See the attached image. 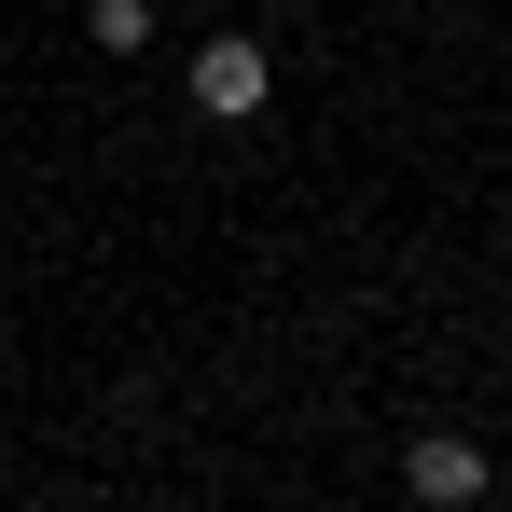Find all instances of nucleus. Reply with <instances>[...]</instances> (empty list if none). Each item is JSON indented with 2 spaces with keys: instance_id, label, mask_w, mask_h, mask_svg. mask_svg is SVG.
<instances>
[{
  "instance_id": "nucleus-1",
  "label": "nucleus",
  "mask_w": 512,
  "mask_h": 512,
  "mask_svg": "<svg viewBox=\"0 0 512 512\" xmlns=\"http://www.w3.org/2000/svg\"><path fill=\"white\" fill-rule=\"evenodd\" d=\"M263 97H277V56H263L250 28H236V42H194V111H208V125H250Z\"/></svg>"
},
{
  "instance_id": "nucleus-2",
  "label": "nucleus",
  "mask_w": 512,
  "mask_h": 512,
  "mask_svg": "<svg viewBox=\"0 0 512 512\" xmlns=\"http://www.w3.org/2000/svg\"><path fill=\"white\" fill-rule=\"evenodd\" d=\"M402 485H416L429 512H471L485 499V443H471V429H429L416 457H402Z\"/></svg>"
},
{
  "instance_id": "nucleus-3",
  "label": "nucleus",
  "mask_w": 512,
  "mask_h": 512,
  "mask_svg": "<svg viewBox=\"0 0 512 512\" xmlns=\"http://www.w3.org/2000/svg\"><path fill=\"white\" fill-rule=\"evenodd\" d=\"M84 42L97 56H139L153 42V0H84Z\"/></svg>"
}]
</instances>
